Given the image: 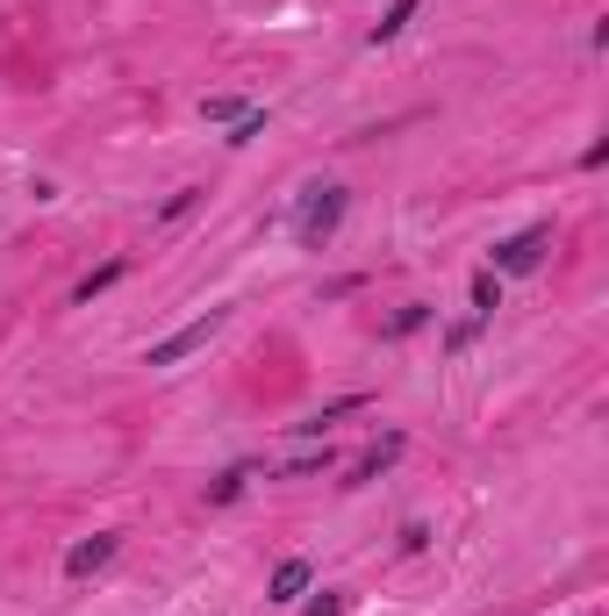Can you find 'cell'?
<instances>
[{
  "mask_svg": "<svg viewBox=\"0 0 609 616\" xmlns=\"http://www.w3.org/2000/svg\"><path fill=\"white\" fill-rule=\"evenodd\" d=\"M201 115H209V122H237L244 101H237V94H209V101H201Z\"/></svg>",
  "mask_w": 609,
  "mask_h": 616,
  "instance_id": "8fae6325",
  "label": "cell"
},
{
  "mask_svg": "<svg viewBox=\"0 0 609 616\" xmlns=\"http://www.w3.org/2000/svg\"><path fill=\"white\" fill-rule=\"evenodd\" d=\"M309 616H345V595H315V602H309Z\"/></svg>",
  "mask_w": 609,
  "mask_h": 616,
  "instance_id": "9a60e30c",
  "label": "cell"
},
{
  "mask_svg": "<svg viewBox=\"0 0 609 616\" xmlns=\"http://www.w3.org/2000/svg\"><path fill=\"white\" fill-rule=\"evenodd\" d=\"M417 8H423V0H395V8H387V22H381V29H373V44H387V36H401V29H409V15H417Z\"/></svg>",
  "mask_w": 609,
  "mask_h": 616,
  "instance_id": "30bf717a",
  "label": "cell"
},
{
  "mask_svg": "<svg viewBox=\"0 0 609 616\" xmlns=\"http://www.w3.org/2000/svg\"><path fill=\"white\" fill-rule=\"evenodd\" d=\"M237 495H244V473H223V480L209 488V502H237Z\"/></svg>",
  "mask_w": 609,
  "mask_h": 616,
  "instance_id": "5bb4252c",
  "label": "cell"
},
{
  "mask_svg": "<svg viewBox=\"0 0 609 616\" xmlns=\"http://www.w3.org/2000/svg\"><path fill=\"white\" fill-rule=\"evenodd\" d=\"M122 273H129V266H122V258H108V266H94V273L79 280V287H72V301H94V294H108V287H115Z\"/></svg>",
  "mask_w": 609,
  "mask_h": 616,
  "instance_id": "8992f818",
  "label": "cell"
},
{
  "mask_svg": "<svg viewBox=\"0 0 609 616\" xmlns=\"http://www.w3.org/2000/svg\"><path fill=\"white\" fill-rule=\"evenodd\" d=\"M545 244H552V223L517 230V237H502V244H495V266H487V273H538Z\"/></svg>",
  "mask_w": 609,
  "mask_h": 616,
  "instance_id": "7a4b0ae2",
  "label": "cell"
},
{
  "mask_svg": "<svg viewBox=\"0 0 609 616\" xmlns=\"http://www.w3.org/2000/svg\"><path fill=\"white\" fill-rule=\"evenodd\" d=\"M108 559H115V531H94V538H79V545L65 552V574L72 581H87L94 566H108Z\"/></svg>",
  "mask_w": 609,
  "mask_h": 616,
  "instance_id": "277c9868",
  "label": "cell"
},
{
  "mask_svg": "<svg viewBox=\"0 0 609 616\" xmlns=\"http://www.w3.org/2000/svg\"><path fill=\"white\" fill-rule=\"evenodd\" d=\"M337 215H345V187H315L309 201H301V244H309V251H323V237H331L337 230Z\"/></svg>",
  "mask_w": 609,
  "mask_h": 616,
  "instance_id": "3957f363",
  "label": "cell"
},
{
  "mask_svg": "<svg viewBox=\"0 0 609 616\" xmlns=\"http://www.w3.org/2000/svg\"><path fill=\"white\" fill-rule=\"evenodd\" d=\"M259 130H265V108H244V115L229 122V144H251V137H259Z\"/></svg>",
  "mask_w": 609,
  "mask_h": 616,
  "instance_id": "7c38bea8",
  "label": "cell"
},
{
  "mask_svg": "<svg viewBox=\"0 0 609 616\" xmlns=\"http://www.w3.org/2000/svg\"><path fill=\"white\" fill-rule=\"evenodd\" d=\"M423 323H431V308H423V301H409V308L395 316V323H387V337H409V330H423Z\"/></svg>",
  "mask_w": 609,
  "mask_h": 616,
  "instance_id": "4fadbf2b",
  "label": "cell"
},
{
  "mask_svg": "<svg viewBox=\"0 0 609 616\" xmlns=\"http://www.w3.org/2000/svg\"><path fill=\"white\" fill-rule=\"evenodd\" d=\"M223 323H229V308H209V316H194L187 330H173V337H158V344H151V359H144V366H179V359H194V352H201V344H209Z\"/></svg>",
  "mask_w": 609,
  "mask_h": 616,
  "instance_id": "6da1fadb",
  "label": "cell"
},
{
  "mask_svg": "<svg viewBox=\"0 0 609 616\" xmlns=\"http://www.w3.org/2000/svg\"><path fill=\"white\" fill-rule=\"evenodd\" d=\"M473 308H481V316L502 308V273H473Z\"/></svg>",
  "mask_w": 609,
  "mask_h": 616,
  "instance_id": "9c48e42d",
  "label": "cell"
},
{
  "mask_svg": "<svg viewBox=\"0 0 609 616\" xmlns=\"http://www.w3.org/2000/svg\"><path fill=\"white\" fill-rule=\"evenodd\" d=\"M395 459H401V438H381V445H373L359 466H351V488H359V480H373L381 466H395Z\"/></svg>",
  "mask_w": 609,
  "mask_h": 616,
  "instance_id": "52a82bcc",
  "label": "cell"
},
{
  "mask_svg": "<svg viewBox=\"0 0 609 616\" xmlns=\"http://www.w3.org/2000/svg\"><path fill=\"white\" fill-rule=\"evenodd\" d=\"M309 581H315V566H309V559H279L265 595H273V602H301V595H309Z\"/></svg>",
  "mask_w": 609,
  "mask_h": 616,
  "instance_id": "5b68a950",
  "label": "cell"
},
{
  "mask_svg": "<svg viewBox=\"0 0 609 616\" xmlns=\"http://www.w3.org/2000/svg\"><path fill=\"white\" fill-rule=\"evenodd\" d=\"M323 466H337V452H331V445H309V452H295V459L279 466V480H301V473H323Z\"/></svg>",
  "mask_w": 609,
  "mask_h": 616,
  "instance_id": "ba28073f",
  "label": "cell"
}]
</instances>
